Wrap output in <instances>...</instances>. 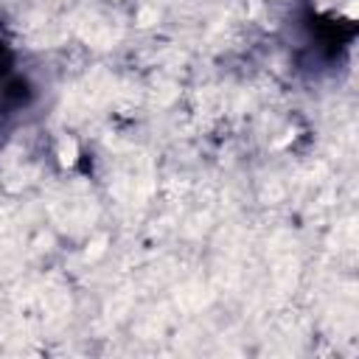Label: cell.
Wrapping results in <instances>:
<instances>
[{
	"instance_id": "1",
	"label": "cell",
	"mask_w": 359,
	"mask_h": 359,
	"mask_svg": "<svg viewBox=\"0 0 359 359\" xmlns=\"http://www.w3.org/2000/svg\"><path fill=\"white\" fill-rule=\"evenodd\" d=\"M56 154H59V163H62V165H73L76 157H79V146H76V140H73V137H62Z\"/></svg>"
}]
</instances>
